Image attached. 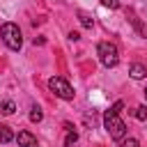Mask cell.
I'll list each match as a JSON object with an SVG mask.
<instances>
[{"mask_svg":"<svg viewBox=\"0 0 147 147\" xmlns=\"http://www.w3.org/2000/svg\"><path fill=\"white\" fill-rule=\"evenodd\" d=\"M14 110H16L14 101H0V113H2V115H11Z\"/></svg>","mask_w":147,"mask_h":147,"instance_id":"30bf717a","label":"cell"},{"mask_svg":"<svg viewBox=\"0 0 147 147\" xmlns=\"http://www.w3.org/2000/svg\"><path fill=\"white\" fill-rule=\"evenodd\" d=\"M16 136H14V131H11V126H7V124H0V142H11Z\"/></svg>","mask_w":147,"mask_h":147,"instance_id":"9c48e42d","label":"cell"},{"mask_svg":"<svg viewBox=\"0 0 147 147\" xmlns=\"http://www.w3.org/2000/svg\"><path fill=\"white\" fill-rule=\"evenodd\" d=\"M48 87H51V92L55 94V96H60V99H64V101H71L74 99V87L64 80V78H60V76H53L51 80H48Z\"/></svg>","mask_w":147,"mask_h":147,"instance_id":"277c9868","label":"cell"},{"mask_svg":"<svg viewBox=\"0 0 147 147\" xmlns=\"http://www.w3.org/2000/svg\"><path fill=\"white\" fill-rule=\"evenodd\" d=\"M129 76H131L133 80H142V78L147 76V67L136 62V64H131V67H129Z\"/></svg>","mask_w":147,"mask_h":147,"instance_id":"52a82bcc","label":"cell"},{"mask_svg":"<svg viewBox=\"0 0 147 147\" xmlns=\"http://www.w3.org/2000/svg\"><path fill=\"white\" fill-rule=\"evenodd\" d=\"M0 37H2V41L7 44V48L21 51V46H23V34H21V28H18L16 23H5V25L0 28Z\"/></svg>","mask_w":147,"mask_h":147,"instance_id":"7a4b0ae2","label":"cell"},{"mask_svg":"<svg viewBox=\"0 0 147 147\" xmlns=\"http://www.w3.org/2000/svg\"><path fill=\"white\" fill-rule=\"evenodd\" d=\"M64 131H67V138H64V147H74L76 140H78V133L74 131V126L69 122H64Z\"/></svg>","mask_w":147,"mask_h":147,"instance_id":"ba28073f","label":"cell"},{"mask_svg":"<svg viewBox=\"0 0 147 147\" xmlns=\"http://www.w3.org/2000/svg\"><path fill=\"white\" fill-rule=\"evenodd\" d=\"M133 115H136V119L145 122V119H147V106H138V108L133 110Z\"/></svg>","mask_w":147,"mask_h":147,"instance_id":"4fadbf2b","label":"cell"},{"mask_svg":"<svg viewBox=\"0 0 147 147\" xmlns=\"http://www.w3.org/2000/svg\"><path fill=\"white\" fill-rule=\"evenodd\" d=\"M126 18H129V23L138 30V34H140V37H147V28L140 23V18L136 16V11H133V9H129V11H126Z\"/></svg>","mask_w":147,"mask_h":147,"instance_id":"8992f818","label":"cell"},{"mask_svg":"<svg viewBox=\"0 0 147 147\" xmlns=\"http://www.w3.org/2000/svg\"><path fill=\"white\" fill-rule=\"evenodd\" d=\"M16 142H18V147H39V145H37V138H34L30 131H18Z\"/></svg>","mask_w":147,"mask_h":147,"instance_id":"5b68a950","label":"cell"},{"mask_svg":"<svg viewBox=\"0 0 147 147\" xmlns=\"http://www.w3.org/2000/svg\"><path fill=\"white\" fill-rule=\"evenodd\" d=\"M96 55H99L101 64L108 67V69H113V67L119 64V51H117V46L113 41H101L96 46Z\"/></svg>","mask_w":147,"mask_h":147,"instance_id":"3957f363","label":"cell"},{"mask_svg":"<svg viewBox=\"0 0 147 147\" xmlns=\"http://www.w3.org/2000/svg\"><path fill=\"white\" fill-rule=\"evenodd\" d=\"M78 18H80V25L83 28H92L94 25V21L90 18V14H85V11H78Z\"/></svg>","mask_w":147,"mask_h":147,"instance_id":"7c38bea8","label":"cell"},{"mask_svg":"<svg viewBox=\"0 0 147 147\" xmlns=\"http://www.w3.org/2000/svg\"><path fill=\"white\" fill-rule=\"evenodd\" d=\"M41 119H44L41 108H39V106H32V110H30V122H41Z\"/></svg>","mask_w":147,"mask_h":147,"instance_id":"8fae6325","label":"cell"},{"mask_svg":"<svg viewBox=\"0 0 147 147\" xmlns=\"http://www.w3.org/2000/svg\"><path fill=\"white\" fill-rule=\"evenodd\" d=\"M145 99H147V87H145Z\"/></svg>","mask_w":147,"mask_h":147,"instance_id":"e0dca14e","label":"cell"},{"mask_svg":"<svg viewBox=\"0 0 147 147\" xmlns=\"http://www.w3.org/2000/svg\"><path fill=\"white\" fill-rule=\"evenodd\" d=\"M103 126H106V131L110 133L113 140H124L126 138V124L119 119V113L106 110L103 113Z\"/></svg>","mask_w":147,"mask_h":147,"instance_id":"6da1fadb","label":"cell"},{"mask_svg":"<svg viewBox=\"0 0 147 147\" xmlns=\"http://www.w3.org/2000/svg\"><path fill=\"white\" fill-rule=\"evenodd\" d=\"M69 39H71V41H76V39H80V37H78V32H69Z\"/></svg>","mask_w":147,"mask_h":147,"instance_id":"2e32d148","label":"cell"},{"mask_svg":"<svg viewBox=\"0 0 147 147\" xmlns=\"http://www.w3.org/2000/svg\"><path fill=\"white\" fill-rule=\"evenodd\" d=\"M122 147H140V142L136 138H124L122 140Z\"/></svg>","mask_w":147,"mask_h":147,"instance_id":"5bb4252c","label":"cell"},{"mask_svg":"<svg viewBox=\"0 0 147 147\" xmlns=\"http://www.w3.org/2000/svg\"><path fill=\"white\" fill-rule=\"evenodd\" d=\"M101 5H103V7H108V9H117V7H119V2H117V0H101Z\"/></svg>","mask_w":147,"mask_h":147,"instance_id":"9a60e30c","label":"cell"}]
</instances>
